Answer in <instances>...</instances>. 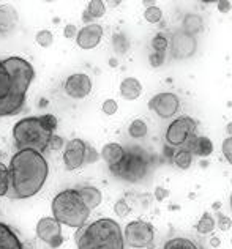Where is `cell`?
<instances>
[{"label":"cell","mask_w":232,"mask_h":249,"mask_svg":"<svg viewBox=\"0 0 232 249\" xmlns=\"http://www.w3.org/2000/svg\"><path fill=\"white\" fill-rule=\"evenodd\" d=\"M117 110H118V104L116 100H106L103 103V112L106 115H114Z\"/></svg>","instance_id":"obj_38"},{"label":"cell","mask_w":232,"mask_h":249,"mask_svg":"<svg viewBox=\"0 0 232 249\" xmlns=\"http://www.w3.org/2000/svg\"><path fill=\"white\" fill-rule=\"evenodd\" d=\"M142 93V85L136 77H127L123 79L120 84V95L128 101H135L137 100Z\"/></svg>","instance_id":"obj_20"},{"label":"cell","mask_w":232,"mask_h":249,"mask_svg":"<svg viewBox=\"0 0 232 249\" xmlns=\"http://www.w3.org/2000/svg\"><path fill=\"white\" fill-rule=\"evenodd\" d=\"M10 193L11 199H30L37 196L48 178L49 167L43 153L37 150L22 148L11 156L10 166Z\"/></svg>","instance_id":"obj_1"},{"label":"cell","mask_w":232,"mask_h":249,"mask_svg":"<svg viewBox=\"0 0 232 249\" xmlns=\"http://www.w3.org/2000/svg\"><path fill=\"white\" fill-rule=\"evenodd\" d=\"M10 193V172L3 162H0V197Z\"/></svg>","instance_id":"obj_29"},{"label":"cell","mask_w":232,"mask_h":249,"mask_svg":"<svg viewBox=\"0 0 232 249\" xmlns=\"http://www.w3.org/2000/svg\"><path fill=\"white\" fill-rule=\"evenodd\" d=\"M3 65L11 79L10 93L25 96L33 77H35V70H33V67L27 60H24L22 57H8L3 60Z\"/></svg>","instance_id":"obj_6"},{"label":"cell","mask_w":232,"mask_h":249,"mask_svg":"<svg viewBox=\"0 0 232 249\" xmlns=\"http://www.w3.org/2000/svg\"><path fill=\"white\" fill-rule=\"evenodd\" d=\"M149 109L161 117V119H171L174 117L178 109H180V100L175 93H158L155 96H152V100L149 101Z\"/></svg>","instance_id":"obj_10"},{"label":"cell","mask_w":232,"mask_h":249,"mask_svg":"<svg viewBox=\"0 0 232 249\" xmlns=\"http://www.w3.org/2000/svg\"><path fill=\"white\" fill-rule=\"evenodd\" d=\"M18 22V13L10 5H0V34H8Z\"/></svg>","instance_id":"obj_19"},{"label":"cell","mask_w":232,"mask_h":249,"mask_svg":"<svg viewBox=\"0 0 232 249\" xmlns=\"http://www.w3.org/2000/svg\"><path fill=\"white\" fill-rule=\"evenodd\" d=\"M112 44H114V49H116V52H118V54H125L130 48V43L123 34H116L112 36Z\"/></svg>","instance_id":"obj_31"},{"label":"cell","mask_w":232,"mask_h":249,"mask_svg":"<svg viewBox=\"0 0 232 249\" xmlns=\"http://www.w3.org/2000/svg\"><path fill=\"white\" fill-rule=\"evenodd\" d=\"M99 158V155L95 152V148H87V155H85V164H90V162H97Z\"/></svg>","instance_id":"obj_41"},{"label":"cell","mask_w":232,"mask_h":249,"mask_svg":"<svg viewBox=\"0 0 232 249\" xmlns=\"http://www.w3.org/2000/svg\"><path fill=\"white\" fill-rule=\"evenodd\" d=\"M168 196H169V191H168V189H164V188H161V186H158L156 189H155V199L156 200H164L166 197H168Z\"/></svg>","instance_id":"obj_43"},{"label":"cell","mask_w":232,"mask_h":249,"mask_svg":"<svg viewBox=\"0 0 232 249\" xmlns=\"http://www.w3.org/2000/svg\"><path fill=\"white\" fill-rule=\"evenodd\" d=\"M39 120H41L43 126L49 131V133H54L57 129V119L52 114H44V115H39Z\"/></svg>","instance_id":"obj_34"},{"label":"cell","mask_w":232,"mask_h":249,"mask_svg":"<svg viewBox=\"0 0 232 249\" xmlns=\"http://www.w3.org/2000/svg\"><path fill=\"white\" fill-rule=\"evenodd\" d=\"M114 213L117 216H120V218H127L128 213H130V207L127 204V200L125 199H120L118 202H116V205H114Z\"/></svg>","instance_id":"obj_35"},{"label":"cell","mask_w":232,"mask_h":249,"mask_svg":"<svg viewBox=\"0 0 232 249\" xmlns=\"http://www.w3.org/2000/svg\"><path fill=\"white\" fill-rule=\"evenodd\" d=\"M65 93L75 100H82L92 91V79L84 73H75L66 77L65 81Z\"/></svg>","instance_id":"obj_12"},{"label":"cell","mask_w":232,"mask_h":249,"mask_svg":"<svg viewBox=\"0 0 232 249\" xmlns=\"http://www.w3.org/2000/svg\"><path fill=\"white\" fill-rule=\"evenodd\" d=\"M216 227V221L213 219V216L210 213H204L202 218L199 219V222L196 224V231L202 235H207L213 232V229Z\"/></svg>","instance_id":"obj_26"},{"label":"cell","mask_w":232,"mask_h":249,"mask_svg":"<svg viewBox=\"0 0 232 249\" xmlns=\"http://www.w3.org/2000/svg\"><path fill=\"white\" fill-rule=\"evenodd\" d=\"M216 226H218V229H220V231L226 232V231H229V229H231L232 221H231V218H228V216L218 213V224Z\"/></svg>","instance_id":"obj_39"},{"label":"cell","mask_w":232,"mask_h":249,"mask_svg":"<svg viewBox=\"0 0 232 249\" xmlns=\"http://www.w3.org/2000/svg\"><path fill=\"white\" fill-rule=\"evenodd\" d=\"M183 148H187L188 152L193 156H199V158H207L213 152V143L205 136H191L187 141V143L183 145Z\"/></svg>","instance_id":"obj_15"},{"label":"cell","mask_w":232,"mask_h":249,"mask_svg":"<svg viewBox=\"0 0 232 249\" xmlns=\"http://www.w3.org/2000/svg\"><path fill=\"white\" fill-rule=\"evenodd\" d=\"M231 8H232L231 2H226V0H221V2H218V10H220L221 13H228Z\"/></svg>","instance_id":"obj_44"},{"label":"cell","mask_w":232,"mask_h":249,"mask_svg":"<svg viewBox=\"0 0 232 249\" xmlns=\"http://www.w3.org/2000/svg\"><path fill=\"white\" fill-rule=\"evenodd\" d=\"M89 145L81 139H71L66 142L63 150V164L66 170H76L85 164V155Z\"/></svg>","instance_id":"obj_11"},{"label":"cell","mask_w":232,"mask_h":249,"mask_svg":"<svg viewBox=\"0 0 232 249\" xmlns=\"http://www.w3.org/2000/svg\"><path fill=\"white\" fill-rule=\"evenodd\" d=\"M220 243H221V241H220V238H218V237H212L210 238V245L213 246V248H218V246H220Z\"/></svg>","instance_id":"obj_45"},{"label":"cell","mask_w":232,"mask_h":249,"mask_svg":"<svg viewBox=\"0 0 232 249\" xmlns=\"http://www.w3.org/2000/svg\"><path fill=\"white\" fill-rule=\"evenodd\" d=\"M25 107V96L8 93L0 100V117H11L21 114Z\"/></svg>","instance_id":"obj_16"},{"label":"cell","mask_w":232,"mask_h":249,"mask_svg":"<svg viewBox=\"0 0 232 249\" xmlns=\"http://www.w3.org/2000/svg\"><path fill=\"white\" fill-rule=\"evenodd\" d=\"M54 133H49L43 126L39 117H25L13 126V139L19 150L30 148L43 153L48 148L49 137Z\"/></svg>","instance_id":"obj_4"},{"label":"cell","mask_w":232,"mask_h":249,"mask_svg":"<svg viewBox=\"0 0 232 249\" xmlns=\"http://www.w3.org/2000/svg\"><path fill=\"white\" fill-rule=\"evenodd\" d=\"M99 156L108 162V166H116L118 164L123 156H125V148L120 145V143L117 142H111V143H106V145L103 147L101 153H99Z\"/></svg>","instance_id":"obj_18"},{"label":"cell","mask_w":232,"mask_h":249,"mask_svg":"<svg viewBox=\"0 0 232 249\" xmlns=\"http://www.w3.org/2000/svg\"><path fill=\"white\" fill-rule=\"evenodd\" d=\"M92 210L84 204L77 189H65L52 200V216L68 227L81 229L87 222Z\"/></svg>","instance_id":"obj_3"},{"label":"cell","mask_w":232,"mask_h":249,"mask_svg":"<svg viewBox=\"0 0 232 249\" xmlns=\"http://www.w3.org/2000/svg\"><path fill=\"white\" fill-rule=\"evenodd\" d=\"M223 155L224 158H226V161L229 162V164H232V137H226V139L223 141Z\"/></svg>","instance_id":"obj_37"},{"label":"cell","mask_w":232,"mask_h":249,"mask_svg":"<svg viewBox=\"0 0 232 249\" xmlns=\"http://www.w3.org/2000/svg\"><path fill=\"white\" fill-rule=\"evenodd\" d=\"M172 162H174L178 169L187 170V169H190L191 162H193V155H191L187 148L180 147L178 150H175L174 155H172Z\"/></svg>","instance_id":"obj_24"},{"label":"cell","mask_w":232,"mask_h":249,"mask_svg":"<svg viewBox=\"0 0 232 249\" xmlns=\"http://www.w3.org/2000/svg\"><path fill=\"white\" fill-rule=\"evenodd\" d=\"M79 196L82 197L84 204L87 205L89 210L97 208L99 204H101L103 196L99 193V189H97L95 186H84V188H77Z\"/></svg>","instance_id":"obj_21"},{"label":"cell","mask_w":232,"mask_h":249,"mask_svg":"<svg viewBox=\"0 0 232 249\" xmlns=\"http://www.w3.org/2000/svg\"><path fill=\"white\" fill-rule=\"evenodd\" d=\"M171 52L174 58H188L196 52V38L185 32H177L172 36Z\"/></svg>","instance_id":"obj_13"},{"label":"cell","mask_w":232,"mask_h":249,"mask_svg":"<svg viewBox=\"0 0 232 249\" xmlns=\"http://www.w3.org/2000/svg\"><path fill=\"white\" fill-rule=\"evenodd\" d=\"M111 67H116V65H117V62H116V58H111Z\"/></svg>","instance_id":"obj_47"},{"label":"cell","mask_w":232,"mask_h":249,"mask_svg":"<svg viewBox=\"0 0 232 249\" xmlns=\"http://www.w3.org/2000/svg\"><path fill=\"white\" fill-rule=\"evenodd\" d=\"M37 237L49 245L52 249L62 246L63 237H62V224L58 222L54 216L41 218L37 224Z\"/></svg>","instance_id":"obj_9"},{"label":"cell","mask_w":232,"mask_h":249,"mask_svg":"<svg viewBox=\"0 0 232 249\" xmlns=\"http://www.w3.org/2000/svg\"><path fill=\"white\" fill-rule=\"evenodd\" d=\"M106 13V5L101 2V0H92L87 5V10L82 13V22L85 24H92L94 19H99L103 18Z\"/></svg>","instance_id":"obj_22"},{"label":"cell","mask_w":232,"mask_h":249,"mask_svg":"<svg viewBox=\"0 0 232 249\" xmlns=\"http://www.w3.org/2000/svg\"><path fill=\"white\" fill-rule=\"evenodd\" d=\"M77 249H123L125 238L120 226L111 218L84 224L75 235Z\"/></svg>","instance_id":"obj_2"},{"label":"cell","mask_w":232,"mask_h":249,"mask_svg":"<svg viewBox=\"0 0 232 249\" xmlns=\"http://www.w3.org/2000/svg\"><path fill=\"white\" fill-rule=\"evenodd\" d=\"M147 123H145V120L142 119H136V120H133L131 124H130V128H128V133L131 137H135V139H141V137H144L145 134H147Z\"/></svg>","instance_id":"obj_28"},{"label":"cell","mask_w":232,"mask_h":249,"mask_svg":"<svg viewBox=\"0 0 232 249\" xmlns=\"http://www.w3.org/2000/svg\"><path fill=\"white\" fill-rule=\"evenodd\" d=\"M0 249H24L16 232L5 222H0Z\"/></svg>","instance_id":"obj_17"},{"label":"cell","mask_w":232,"mask_h":249,"mask_svg":"<svg viewBox=\"0 0 232 249\" xmlns=\"http://www.w3.org/2000/svg\"><path fill=\"white\" fill-rule=\"evenodd\" d=\"M164 249H202V248L199 246L196 241H193V240H188V238H183V237H177V238L169 240L168 243L164 245Z\"/></svg>","instance_id":"obj_25"},{"label":"cell","mask_w":232,"mask_h":249,"mask_svg":"<svg viewBox=\"0 0 232 249\" xmlns=\"http://www.w3.org/2000/svg\"><path fill=\"white\" fill-rule=\"evenodd\" d=\"M125 243L130 248L135 249H144V248H152L155 238V229L150 222L145 221H131L125 227L123 233Z\"/></svg>","instance_id":"obj_7"},{"label":"cell","mask_w":232,"mask_h":249,"mask_svg":"<svg viewBox=\"0 0 232 249\" xmlns=\"http://www.w3.org/2000/svg\"><path fill=\"white\" fill-rule=\"evenodd\" d=\"M103 36V27L99 24H89L77 32L76 43L81 49H94Z\"/></svg>","instance_id":"obj_14"},{"label":"cell","mask_w":232,"mask_h":249,"mask_svg":"<svg viewBox=\"0 0 232 249\" xmlns=\"http://www.w3.org/2000/svg\"><path fill=\"white\" fill-rule=\"evenodd\" d=\"M229 204H231V210H232V194H231V199H229Z\"/></svg>","instance_id":"obj_48"},{"label":"cell","mask_w":232,"mask_h":249,"mask_svg":"<svg viewBox=\"0 0 232 249\" xmlns=\"http://www.w3.org/2000/svg\"><path fill=\"white\" fill-rule=\"evenodd\" d=\"M197 123L191 117H178L172 122L166 131V142L171 147H183L191 136L196 134Z\"/></svg>","instance_id":"obj_8"},{"label":"cell","mask_w":232,"mask_h":249,"mask_svg":"<svg viewBox=\"0 0 232 249\" xmlns=\"http://www.w3.org/2000/svg\"><path fill=\"white\" fill-rule=\"evenodd\" d=\"M149 169V158L141 147H131V150H125L123 160L116 166H111L109 170L116 177L131 183L142 180Z\"/></svg>","instance_id":"obj_5"},{"label":"cell","mask_w":232,"mask_h":249,"mask_svg":"<svg viewBox=\"0 0 232 249\" xmlns=\"http://www.w3.org/2000/svg\"><path fill=\"white\" fill-rule=\"evenodd\" d=\"M231 243H232V240H231Z\"/></svg>","instance_id":"obj_49"},{"label":"cell","mask_w":232,"mask_h":249,"mask_svg":"<svg viewBox=\"0 0 232 249\" xmlns=\"http://www.w3.org/2000/svg\"><path fill=\"white\" fill-rule=\"evenodd\" d=\"M77 29H76V25H73V24H68L65 27V30H63V35H65V38H76L77 36Z\"/></svg>","instance_id":"obj_42"},{"label":"cell","mask_w":232,"mask_h":249,"mask_svg":"<svg viewBox=\"0 0 232 249\" xmlns=\"http://www.w3.org/2000/svg\"><path fill=\"white\" fill-rule=\"evenodd\" d=\"M204 27L202 18L197 15H187L183 19V32L188 35H196L197 32H201Z\"/></svg>","instance_id":"obj_23"},{"label":"cell","mask_w":232,"mask_h":249,"mask_svg":"<svg viewBox=\"0 0 232 249\" xmlns=\"http://www.w3.org/2000/svg\"><path fill=\"white\" fill-rule=\"evenodd\" d=\"M11 90V79H10V74L6 71L3 60H0V100L5 96H8Z\"/></svg>","instance_id":"obj_27"},{"label":"cell","mask_w":232,"mask_h":249,"mask_svg":"<svg viewBox=\"0 0 232 249\" xmlns=\"http://www.w3.org/2000/svg\"><path fill=\"white\" fill-rule=\"evenodd\" d=\"M152 48H154L155 54H163V55H166V52H168V48H169L168 38H166L163 34L155 35L154 40H152Z\"/></svg>","instance_id":"obj_30"},{"label":"cell","mask_w":232,"mask_h":249,"mask_svg":"<svg viewBox=\"0 0 232 249\" xmlns=\"http://www.w3.org/2000/svg\"><path fill=\"white\" fill-rule=\"evenodd\" d=\"M164 58H166V55H163V54H150V57H149V60H150V65L154 68H158V67H161V65L164 63Z\"/></svg>","instance_id":"obj_40"},{"label":"cell","mask_w":232,"mask_h":249,"mask_svg":"<svg viewBox=\"0 0 232 249\" xmlns=\"http://www.w3.org/2000/svg\"><path fill=\"white\" fill-rule=\"evenodd\" d=\"M54 41V36L49 30H39L37 34V43L41 46V48H49Z\"/></svg>","instance_id":"obj_33"},{"label":"cell","mask_w":232,"mask_h":249,"mask_svg":"<svg viewBox=\"0 0 232 249\" xmlns=\"http://www.w3.org/2000/svg\"><path fill=\"white\" fill-rule=\"evenodd\" d=\"M65 145V141L62 139L60 136H57V134H52L49 137V142H48V148L51 150H56V152H58V150H62Z\"/></svg>","instance_id":"obj_36"},{"label":"cell","mask_w":232,"mask_h":249,"mask_svg":"<svg viewBox=\"0 0 232 249\" xmlns=\"http://www.w3.org/2000/svg\"><path fill=\"white\" fill-rule=\"evenodd\" d=\"M144 18H145V21L150 22V24H156V22H160L161 21V18H163V11L161 8H158V6H149L147 10L144 11Z\"/></svg>","instance_id":"obj_32"},{"label":"cell","mask_w":232,"mask_h":249,"mask_svg":"<svg viewBox=\"0 0 232 249\" xmlns=\"http://www.w3.org/2000/svg\"><path fill=\"white\" fill-rule=\"evenodd\" d=\"M226 133L229 134V137H232V122L228 123V126H226Z\"/></svg>","instance_id":"obj_46"}]
</instances>
